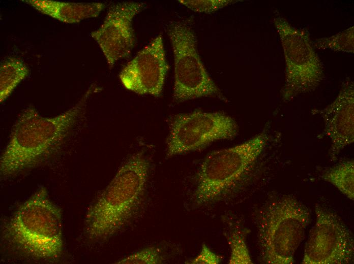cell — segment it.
<instances>
[{
	"mask_svg": "<svg viewBox=\"0 0 354 264\" xmlns=\"http://www.w3.org/2000/svg\"><path fill=\"white\" fill-rule=\"evenodd\" d=\"M166 32L174 58L173 99L176 102L205 97H217L227 101L208 73L197 48V40L186 21L168 23Z\"/></svg>",
	"mask_w": 354,
	"mask_h": 264,
	"instance_id": "obj_6",
	"label": "cell"
},
{
	"mask_svg": "<svg viewBox=\"0 0 354 264\" xmlns=\"http://www.w3.org/2000/svg\"><path fill=\"white\" fill-rule=\"evenodd\" d=\"M62 214L41 187L21 203L9 219L4 234L8 241L26 255L55 260L63 250Z\"/></svg>",
	"mask_w": 354,
	"mask_h": 264,
	"instance_id": "obj_3",
	"label": "cell"
},
{
	"mask_svg": "<svg viewBox=\"0 0 354 264\" xmlns=\"http://www.w3.org/2000/svg\"><path fill=\"white\" fill-rule=\"evenodd\" d=\"M145 7L144 3L132 1L113 4L100 27L91 32L110 69L119 60L130 56L135 42L133 19Z\"/></svg>",
	"mask_w": 354,
	"mask_h": 264,
	"instance_id": "obj_10",
	"label": "cell"
},
{
	"mask_svg": "<svg viewBox=\"0 0 354 264\" xmlns=\"http://www.w3.org/2000/svg\"><path fill=\"white\" fill-rule=\"evenodd\" d=\"M238 132L235 121L223 112L195 110L175 115L170 122L166 156L197 150L217 140L232 139Z\"/></svg>",
	"mask_w": 354,
	"mask_h": 264,
	"instance_id": "obj_8",
	"label": "cell"
},
{
	"mask_svg": "<svg viewBox=\"0 0 354 264\" xmlns=\"http://www.w3.org/2000/svg\"><path fill=\"white\" fill-rule=\"evenodd\" d=\"M165 261L161 250L156 246H148L120 259L116 264H161Z\"/></svg>",
	"mask_w": 354,
	"mask_h": 264,
	"instance_id": "obj_18",
	"label": "cell"
},
{
	"mask_svg": "<svg viewBox=\"0 0 354 264\" xmlns=\"http://www.w3.org/2000/svg\"><path fill=\"white\" fill-rule=\"evenodd\" d=\"M274 23L283 49L285 82L282 92L288 101L316 88L323 78V66L308 31L294 27L279 15Z\"/></svg>",
	"mask_w": 354,
	"mask_h": 264,
	"instance_id": "obj_7",
	"label": "cell"
},
{
	"mask_svg": "<svg viewBox=\"0 0 354 264\" xmlns=\"http://www.w3.org/2000/svg\"><path fill=\"white\" fill-rule=\"evenodd\" d=\"M319 49H331L338 51L353 52V26L333 36L317 39L312 42Z\"/></svg>",
	"mask_w": 354,
	"mask_h": 264,
	"instance_id": "obj_17",
	"label": "cell"
},
{
	"mask_svg": "<svg viewBox=\"0 0 354 264\" xmlns=\"http://www.w3.org/2000/svg\"><path fill=\"white\" fill-rule=\"evenodd\" d=\"M41 13L65 23H75L98 16L103 3H72L51 0H23Z\"/></svg>",
	"mask_w": 354,
	"mask_h": 264,
	"instance_id": "obj_13",
	"label": "cell"
},
{
	"mask_svg": "<svg viewBox=\"0 0 354 264\" xmlns=\"http://www.w3.org/2000/svg\"><path fill=\"white\" fill-rule=\"evenodd\" d=\"M225 234L230 250L228 263H253L243 230L237 226L232 227Z\"/></svg>",
	"mask_w": 354,
	"mask_h": 264,
	"instance_id": "obj_16",
	"label": "cell"
},
{
	"mask_svg": "<svg viewBox=\"0 0 354 264\" xmlns=\"http://www.w3.org/2000/svg\"><path fill=\"white\" fill-rule=\"evenodd\" d=\"M168 69L163 38L159 35L125 65L119 78L128 90L158 97L162 92Z\"/></svg>",
	"mask_w": 354,
	"mask_h": 264,
	"instance_id": "obj_11",
	"label": "cell"
},
{
	"mask_svg": "<svg viewBox=\"0 0 354 264\" xmlns=\"http://www.w3.org/2000/svg\"><path fill=\"white\" fill-rule=\"evenodd\" d=\"M28 69L20 59L9 57L0 67V101L3 102L28 75Z\"/></svg>",
	"mask_w": 354,
	"mask_h": 264,
	"instance_id": "obj_14",
	"label": "cell"
},
{
	"mask_svg": "<svg viewBox=\"0 0 354 264\" xmlns=\"http://www.w3.org/2000/svg\"><path fill=\"white\" fill-rule=\"evenodd\" d=\"M150 169L143 151L131 155L90 206L84 233L92 242L104 241L127 226L135 217L145 195Z\"/></svg>",
	"mask_w": 354,
	"mask_h": 264,
	"instance_id": "obj_2",
	"label": "cell"
},
{
	"mask_svg": "<svg viewBox=\"0 0 354 264\" xmlns=\"http://www.w3.org/2000/svg\"><path fill=\"white\" fill-rule=\"evenodd\" d=\"M242 1L234 0H179L178 2L192 11L210 14Z\"/></svg>",
	"mask_w": 354,
	"mask_h": 264,
	"instance_id": "obj_19",
	"label": "cell"
},
{
	"mask_svg": "<svg viewBox=\"0 0 354 264\" xmlns=\"http://www.w3.org/2000/svg\"><path fill=\"white\" fill-rule=\"evenodd\" d=\"M316 221L306 243L302 264H348L353 261L352 233L335 212L315 207Z\"/></svg>",
	"mask_w": 354,
	"mask_h": 264,
	"instance_id": "obj_9",
	"label": "cell"
},
{
	"mask_svg": "<svg viewBox=\"0 0 354 264\" xmlns=\"http://www.w3.org/2000/svg\"><path fill=\"white\" fill-rule=\"evenodd\" d=\"M310 220L309 209L296 197L285 195L269 201L256 217L262 261L292 264Z\"/></svg>",
	"mask_w": 354,
	"mask_h": 264,
	"instance_id": "obj_4",
	"label": "cell"
},
{
	"mask_svg": "<svg viewBox=\"0 0 354 264\" xmlns=\"http://www.w3.org/2000/svg\"><path fill=\"white\" fill-rule=\"evenodd\" d=\"M221 257L213 252L205 244L202 246L199 253L189 263L191 264H218Z\"/></svg>",
	"mask_w": 354,
	"mask_h": 264,
	"instance_id": "obj_20",
	"label": "cell"
},
{
	"mask_svg": "<svg viewBox=\"0 0 354 264\" xmlns=\"http://www.w3.org/2000/svg\"><path fill=\"white\" fill-rule=\"evenodd\" d=\"M93 88L91 86L76 105L53 117L42 116L31 106L25 109L1 155V176H16L40 166L54 154L78 121Z\"/></svg>",
	"mask_w": 354,
	"mask_h": 264,
	"instance_id": "obj_1",
	"label": "cell"
},
{
	"mask_svg": "<svg viewBox=\"0 0 354 264\" xmlns=\"http://www.w3.org/2000/svg\"><path fill=\"white\" fill-rule=\"evenodd\" d=\"M353 83L345 82L335 101L322 110H314L324 123V132L331 141L329 151L333 160L354 141Z\"/></svg>",
	"mask_w": 354,
	"mask_h": 264,
	"instance_id": "obj_12",
	"label": "cell"
},
{
	"mask_svg": "<svg viewBox=\"0 0 354 264\" xmlns=\"http://www.w3.org/2000/svg\"><path fill=\"white\" fill-rule=\"evenodd\" d=\"M322 179L334 186L349 199L354 200V162L346 160L326 171Z\"/></svg>",
	"mask_w": 354,
	"mask_h": 264,
	"instance_id": "obj_15",
	"label": "cell"
},
{
	"mask_svg": "<svg viewBox=\"0 0 354 264\" xmlns=\"http://www.w3.org/2000/svg\"><path fill=\"white\" fill-rule=\"evenodd\" d=\"M268 139L261 133L239 145L209 154L197 172L194 205L205 206L228 197L253 167Z\"/></svg>",
	"mask_w": 354,
	"mask_h": 264,
	"instance_id": "obj_5",
	"label": "cell"
}]
</instances>
